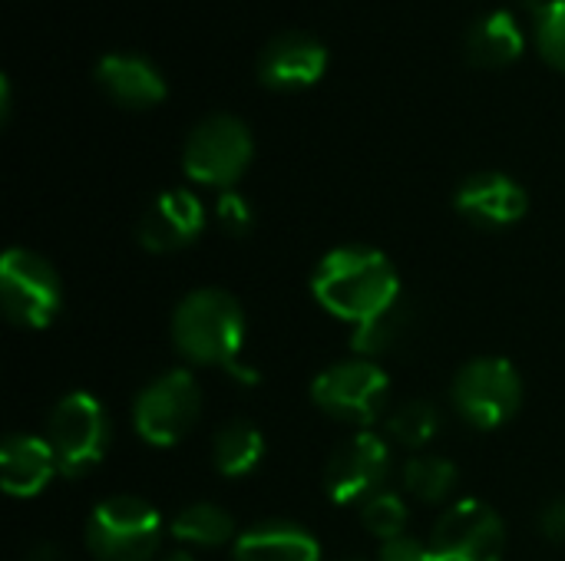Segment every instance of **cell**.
<instances>
[{
  "label": "cell",
  "instance_id": "277c9868",
  "mask_svg": "<svg viewBox=\"0 0 565 561\" xmlns=\"http://www.w3.org/2000/svg\"><path fill=\"white\" fill-rule=\"evenodd\" d=\"M252 155H255V142L248 126L238 116L215 112L205 116L189 132L182 149V169L192 182L228 192L252 165Z\"/></svg>",
  "mask_w": 565,
  "mask_h": 561
},
{
  "label": "cell",
  "instance_id": "4316f807",
  "mask_svg": "<svg viewBox=\"0 0 565 561\" xmlns=\"http://www.w3.org/2000/svg\"><path fill=\"white\" fill-rule=\"evenodd\" d=\"M377 561H434V555H430V546H424L411 536H397L391 542H381Z\"/></svg>",
  "mask_w": 565,
  "mask_h": 561
},
{
  "label": "cell",
  "instance_id": "5bb4252c",
  "mask_svg": "<svg viewBox=\"0 0 565 561\" xmlns=\"http://www.w3.org/2000/svg\"><path fill=\"white\" fill-rule=\"evenodd\" d=\"M454 205L467 222L480 228H510L526 215L530 195L516 179L503 172H480L457 188Z\"/></svg>",
  "mask_w": 565,
  "mask_h": 561
},
{
  "label": "cell",
  "instance_id": "4dcf8cb0",
  "mask_svg": "<svg viewBox=\"0 0 565 561\" xmlns=\"http://www.w3.org/2000/svg\"><path fill=\"white\" fill-rule=\"evenodd\" d=\"M520 3H526V7H533V10L540 13V10H543V7H546L550 0H520Z\"/></svg>",
  "mask_w": 565,
  "mask_h": 561
},
{
  "label": "cell",
  "instance_id": "6da1fadb",
  "mask_svg": "<svg viewBox=\"0 0 565 561\" xmlns=\"http://www.w3.org/2000/svg\"><path fill=\"white\" fill-rule=\"evenodd\" d=\"M175 350L199 367H218L238 384H255V370L242 364L245 311L222 288L192 291L172 314Z\"/></svg>",
  "mask_w": 565,
  "mask_h": 561
},
{
  "label": "cell",
  "instance_id": "d6a6232c",
  "mask_svg": "<svg viewBox=\"0 0 565 561\" xmlns=\"http://www.w3.org/2000/svg\"><path fill=\"white\" fill-rule=\"evenodd\" d=\"M341 561H364V559H341Z\"/></svg>",
  "mask_w": 565,
  "mask_h": 561
},
{
  "label": "cell",
  "instance_id": "ac0fdd59",
  "mask_svg": "<svg viewBox=\"0 0 565 561\" xmlns=\"http://www.w3.org/2000/svg\"><path fill=\"white\" fill-rule=\"evenodd\" d=\"M463 53L480 69H500V66H510L513 60H520L523 30H520L516 17L507 10H493V13L473 20L463 36Z\"/></svg>",
  "mask_w": 565,
  "mask_h": 561
},
{
  "label": "cell",
  "instance_id": "4fadbf2b",
  "mask_svg": "<svg viewBox=\"0 0 565 561\" xmlns=\"http://www.w3.org/2000/svg\"><path fill=\"white\" fill-rule=\"evenodd\" d=\"M205 228V205L185 188L162 192L139 222V245L152 255L189 248Z\"/></svg>",
  "mask_w": 565,
  "mask_h": 561
},
{
  "label": "cell",
  "instance_id": "83f0119b",
  "mask_svg": "<svg viewBox=\"0 0 565 561\" xmlns=\"http://www.w3.org/2000/svg\"><path fill=\"white\" fill-rule=\"evenodd\" d=\"M540 532L550 539V542H565V496L563 499H553L543 516H540Z\"/></svg>",
  "mask_w": 565,
  "mask_h": 561
},
{
  "label": "cell",
  "instance_id": "e0dca14e",
  "mask_svg": "<svg viewBox=\"0 0 565 561\" xmlns=\"http://www.w3.org/2000/svg\"><path fill=\"white\" fill-rule=\"evenodd\" d=\"M235 561H318V539L295 522H258L235 539Z\"/></svg>",
  "mask_w": 565,
  "mask_h": 561
},
{
  "label": "cell",
  "instance_id": "1f68e13d",
  "mask_svg": "<svg viewBox=\"0 0 565 561\" xmlns=\"http://www.w3.org/2000/svg\"><path fill=\"white\" fill-rule=\"evenodd\" d=\"M162 561H195L192 555H185V552H175V555H166Z\"/></svg>",
  "mask_w": 565,
  "mask_h": 561
},
{
  "label": "cell",
  "instance_id": "ba28073f",
  "mask_svg": "<svg viewBox=\"0 0 565 561\" xmlns=\"http://www.w3.org/2000/svg\"><path fill=\"white\" fill-rule=\"evenodd\" d=\"M202 413V390L192 374L169 370L142 387L132 407L136 433L149 446H175L182 443Z\"/></svg>",
  "mask_w": 565,
  "mask_h": 561
},
{
  "label": "cell",
  "instance_id": "d4e9b609",
  "mask_svg": "<svg viewBox=\"0 0 565 561\" xmlns=\"http://www.w3.org/2000/svg\"><path fill=\"white\" fill-rule=\"evenodd\" d=\"M536 46L550 66L565 73V0H550L536 13Z\"/></svg>",
  "mask_w": 565,
  "mask_h": 561
},
{
  "label": "cell",
  "instance_id": "8fae6325",
  "mask_svg": "<svg viewBox=\"0 0 565 561\" xmlns=\"http://www.w3.org/2000/svg\"><path fill=\"white\" fill-rule=\"evenodd\" d=\"M391 473V446L377 433H354L334 450L324 470V493L338 506L367 503Z\"/></svg>",
  "mask_w": 565,
  "mask_h": 561
},
{
  "label": "cell",
  "instance_id": "f546056e",
  "mask_svg": "<svg viewBox=\"0 0 565 561\" xmlns=\"http://www.w3.org/2000/svg\"><path fill=\"white\" fill-rule=\"evenodd\" d=\"M0 116H3V122L10 119V79L7 76L0 79Z\"/></svg>",
  "mask_w": 565,
  "mask_h": 561
},
{
  "label": "cell",
  "instance_id": "603a6c76",
  "mask_svg": "<svg viewBox=\"0 0 565 561\" xmlns=\"http://www.w3.org/2000/svg\"><path fill=\"white\" fill-rule=\"evenodd\" d=\"M440 430V413L427 400H407L387 417V436L404 450L427 446Z\"/></svg>",
  "mask_w": 565,
  "mask_h": 561
},
{
  "label": "cell",
  "instance_id": "cb8c5ba5",
  "mask_svg": "<svg viewBox=\"0 0 565 561\" xmlns=\"http://www.w3.org/2000/svg\"><path fill=\"white\" fill-rule=\"evenodd\" d=\"M361 522L371 536H377L381 542H391L404 536L407 529V506L394 493H377L367 503H361Z\"/></svg>",
  "mask_w": 565,
  "mask_h": 561
},
{
  "label": "cell",
  "instance_id": "8992f818",
  "mask_svg": "<svg viewBox=\"0 0 565 561\" xmlns=\"http://www.w3.org/2000/svg\"><path fill=\"white\" fill-rule=\"evenodd\" d=\"M454 410L477 430H497L510 423L523 403V380L516 367L503 357L470 360L450 390Z\"/></svg>",
  "mask_w": 565,
  "mask_h": 561
},
{
  "label": "cell",
  "instance_id": "7a4b0ae2",
  "mask_svg": "<svg viewBox=\"0 0 565 561\" xmlns=\"http://www.w3.org/2000/svg\"><path fill=\"white\" fill-rule=\"evenodd\" d=\"M311 294L328 314L361 324L401 298V281L381 251L348 245L321 258L311 278Z\"/></svg>",
  "mask_w": 565,
  "mask_h": 561
},
{
  "label": "cell",
  "instance_id": "d6986e66",
  "mask_svg": "<svg viewBox=\"0 0 565 561\" xmlns=\"http://www.w3.org/2000/svg\"><path fill=\"white\" fill-rule=\"evenodd\" d=\"M265 456V436L258 433V427H252L248 420H232L225 423L215 440H212V460L215 470L228 479H242L248 473L258 470Z\"/></svg>",
  "mask_w": 565,
  "mask_h": 561
},
{
  "label": "cell",
  "instance_id": "2e32d148",
  "mask_svg": "<svg viewBox=\"0 0 565 561\" xmlns=\"http://www.w3.org/2000/svg\"><path fill=\"white\" fill-rule=\"evenodd\" d=\"M56 470V456L50 450L46 440L40 436H26V433H13L3 440L0 446V479L3 489L17 499H30L36 493H43L50 486Z\"/></svg>",
  "mask_w": 565,
  "mask_h": 561
},
{
  "label": "cell",
  "instance_id": "30bf717a",
  "mask_svg": "<svg viewBox=\"0 0 565 561\" xmlns=\"http://www.w3.org/2000/svg\"><path fill=\"white\" fill-rule=\"evenodd\" d=\"M427 546L434 561H500L507 526L487 503L463 499L440 516Z\"/></svg>",
  "mask_w": 565,
  "mask_h": 561
},
{
  "label": "cell",
  "instance_id": "9c48e42d",
  "mask_svg": "<svg viewBox=\"0 0 565 561\" xmlns=\"http://www.w3.org/2000/svg\"><path fill=\"white\" fill-rule=\"evenodd\" d=\"M60 298H63L60 278L43 255L26 248H10L3 255L0 301H3V314L17 327H30V331L46 327L60 311Z\"/></svg>",
  "mask_w": 565,
  "mask_h": 561
},
{
  "label": "cell",
  "instance_id": "ffe728a7",
  "mask_svg": "<svg viewBox=\"0 0 565 561\" xmlns=\"http://www.w3.org/2000/svg\"><path fill=\"white\" fill-rule=\"evenodd\" d=\"M411 324H414V311L404 304V298H397L394 304H387V308H384V311H377L374 317H367V321L354 324V337H351V344H354L358 357L374 360V357L391 354L397 344H404V341H407V334H411Z\"/></svg>",
  "mask_w": 565,
  "mask_h": 561
},
{
  "label": "cell",
  "instance_id": "9a60e30c",
  "mask_svg": "<svg viewBox=\"0 0 565 561\" xmlns=\"http://www.w3.org/2000/svg\"><path fill=\"white\" fill-rule=\"evenodd\" d=\"M96 83L106 89V96L126 109H149L166 99V79L162 73L136 53H106L96 63Z\"/></svg>",
  "mask_w": 565,
  "mask_h": 561
},
{
  "label": "cell",
  "instance_id": "44dd1931",
  "mask_svg": "<svg viewBox=\"0 0 565 561\" xmlns=\"http://www.w3.org/2000/svg\"><path fill=\"white\" fill-rule=\"evenodd\" d=\"M172 536L185 546L218 549L235 539V522L225 509H218L212 503H195L172 519Z\"/></svg>",
  "mask_w": 565,
  "mask_h": 561
},
{
  "label": "cell",
  "instance_id": "f1b7e54d",
  "mask_svg": "<svg viewBox=\"0 0 565 561\" xmlns=\"http://www.w3.org/2000/svg\"><path fill=\"white\" fill-rule=\"evenodd\" d=\"M23 561H63V555L56 546H36V549H30V555Z\"/></svg>",
  "mask_w": 565,
  "mask_h": 561
},
{
  "label": "cell",
  "instance_id": "484cf974",
  "mask_svg": "<svg viewBox=\"0 0 565 561\" xmlns=\"http://www.w3.org/2000/svg\"><path fill=\"white\" fill-rule=\"evenodd\" d=\"M215 218H218L222 231H225V235H232V238L248 235V231H252V225H255V212H252L248 198H245V195H238L235 188H228V192H222V195H218V202H215Z\"/></svg>",
  "mask_w": 565,
  "mask_h": 561
},
{
  "label": "cell",
  "instance_id": "52a82bcc",
  "mask_svg": "<svg viewBox=\"0 0 565 561\" xmlns=\"http://www.w3.org/2000/svg\"><path fill=\"white\" fill-rule=\"evenodd\" d=\"M387 397H391L387 374L374 360H364V357L341 360L321 370L311 384V400L318 403V410L354 427L374 423L384 413Z\"/></svg>",
  "mask_w": 565,
  "mask_h": 561
},
{
  "label": "cell",
  "instance_id": "7c38bea8",
  "mask_svg": "<svg viewBox=\"0 0 565 561\" xmlns=\"http://www.w3.org/2000/svg\"><path fill=\"white\" fill-rule=\"evenodd\" d=\"M328 69V46L301 30H285L258 53V79L268 89L315 86Z\"/></svg>",
  "mask_w": 565,
  "mask_h": 561
},
{
  "label": "cell",
  "instance_id": "3957f363",
  "mask_svg": "<svg viewBox=\"0 0 565 561\" xmlns=\"http://www.w3.org/2000/svg\"><path fill=\"white\" fill-rule=\"evenodd\" d=\"M162 542V516L139 496L103 499L86 522V549L96 561H152Z\"/></svg>",
  "mask_w": 565,
  "mask_h": 561
},
{
  "label": "cell",
  "instance_id": "7402d4cb",
  "mask_svg": "<svg viewBox=\"0 0 565 561\" xmlns=\"http://www.w3.org/2000/svg\"><path fill=\"white\" fill-rule=\"evenodd\" d=\"M404 489L420 503H444L457 489V466L444 456H414L404 466Z\"/></svg>",
  "mask_w": 565,
  "mask_h": 561
},
{
  "label": "cell",
  "instance_id": "5b68a950",
  "mask_svg": "<svg viewBox=\"0 0 565 561\" xmlns=\"http://www.w3.org/2000/svg\"><path fill=\"white\" fill-rule=\"evenodd\" d=\"M46 443L56 456V470L66 479L86 476L103 463L109 446V420L93 393H66L46 417Z\"/></svg>",
  "mask_w": 565,
  "mask_h": 561
}]
</instances>
